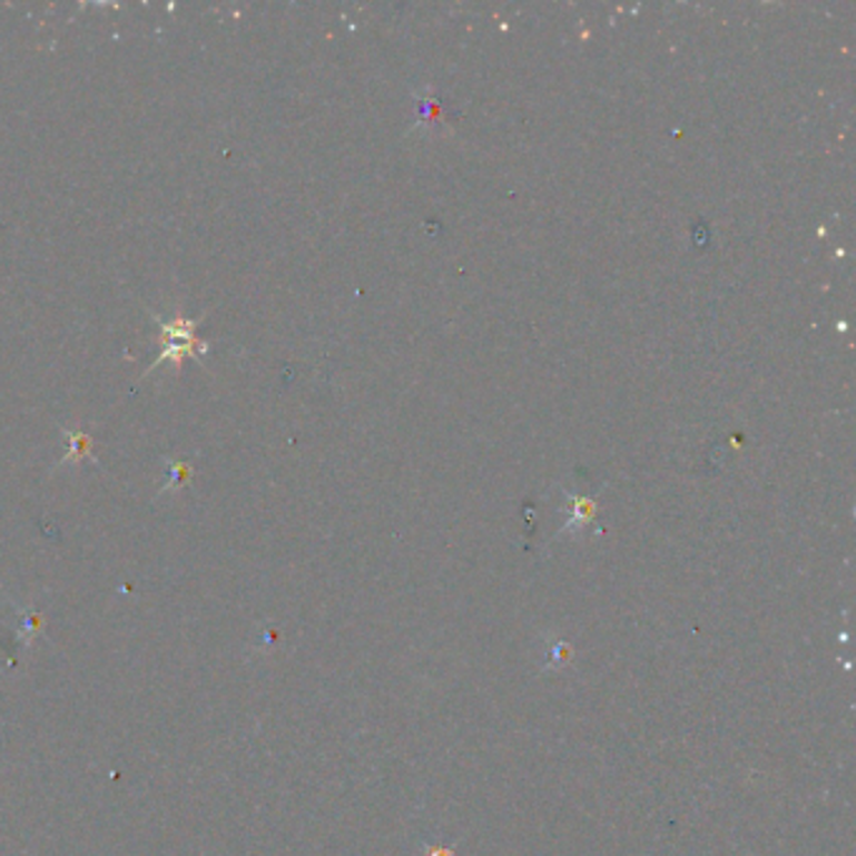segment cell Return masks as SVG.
<instances>
[{
    "label": "cell",
    "mask_w": 856,
    "mask_h": 856,
    "mask_svg": "<svg viewBox=\"0 0 856 856\" xmlns=\"http://www.w3.org/2000/svg\"><path fill=\"white\" fill-rule=\"evenodd\" d=\"M194 327H196V322H191V319H176L174 324L161 322V332L166 334V340L169 342L164 344L161 357L154 362V367L156 364H161L164 360H174V364H179L184 354H191L196 347Z\"/></svg>",
    "instance_id": "6da1fadb"
},
{
    "label": "cell",
    "mask_w": 856,
    "mask_h": 856,
    "mask_svg": "<svg viewBox=\"0 0 856 856\" xmlns=\"http://www.w3.org/2000/svg\"><path fill=\"white\" fill-rule=\"evenodd\" d=\"M66 437L71 440V452L61 460V465H68V460L73 457L88 455V450H91V437L83 435V432H68V430H66Z\"/></svg>",
    "instance_id": "7a4b0ae2"
},
{
    "label": "cell",
    "mask_w": 856,
    "mask_h": 856,
    "mask_svg": "<svg viewBox=\"0 0 856 856\" xmlns=\"http://www.w3.org/2000/svg\"><path fill=\"white\" fill-rule=\"evenodd\" d=\"M186 480H189V468H186V465H171V482L164 490L184 488Z\"/></svg>",
    "instance_id": "3957f363"
},
{
    "label": "cell",
    "mask_w": 856,
    "mask_h": 856,
    "mask_svg": "<svg viewBox=\"0 0 856 856\" xmlns=\"http://www.w3.org/2000/svg\"><path fill=\"white\" fill-rule=\"evenodd\" d=\"M425 856H455L452 849H442V846H425Z\"/></svg>",
    "instance_id": "277c9868"
}]
</instances>
